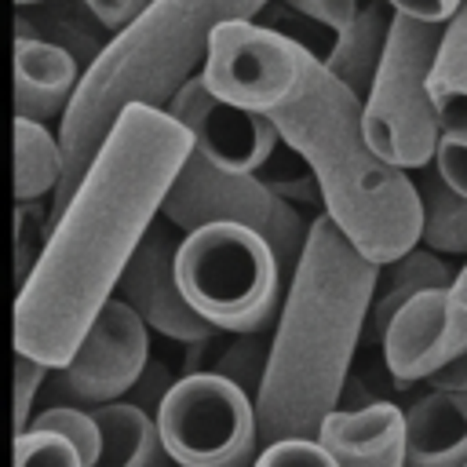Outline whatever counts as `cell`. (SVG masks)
I'll list each match as a JSON object with an SVG mask.
<instances>
[{
	"instance_id": "cell-1",
	"label": "cell",
	"mask_w": 467,
	"mask_h": 467,
	"mask_svg": "<svg viewBox=\"0 0 467 467\" xmlns=\"http://www.w3.org/2000/svg\"><path fill=\"white\" fill-rule=\"evenodd\" d=\"M193 139L157 106H124L77 190L51 219L47 241L11 306L15 354L62 368L157 223Z\"/></svg>"
},
{
	"instance_id": "cell-2",
	"label": "cell",
	"mask_w": 467,
	"mask_h": 467,
	"mask_svg": "<svg viewBox=\"0 0 467 467\" xmlns=\"http://www.w3.org/2000/svg\"><path fill=\"white\" fill-rule=\"evenodd\" d=\"M376 270L328 215L306 226V244L288 277L252 398L259 445L314 438L321 420L339 409L354 350L365 336Z\"/></svg>"
},
{
	"instance_id": "cell-3",
	"label": "cell",
	"mask_w": 467,
	"mask_h": 467,
	"mask_svg": "<svg viewBox=\"0 0 467 467\" xmlns=\"http://www.w3.org/2000/svg\"><path fill=\"white\" fill-rule=\"evenodd\" d=\"M281 142L303 157L325 215L376 266L420 244V197L409 171L387 164L365 139L361 99L321 58L306 55L296 88L266 113Z\"/></svg>"
},
{
	"instance_id": "cell-4",
	"label": "cell",
	"mask_w": 467,
	"mask_h": 467,
	"mask_svg": "<svg viewBox=\"0 0 467 467\" xmlns=\"http://www.w3.org/2000/svg\"><path fill=\"white\" fill-rule=\"evenodd\" d=\"M266 4L270 0H150L131 22H124L88 62L73 102L58 120L62 175L51 193V219L77 190L117 113L131 102L164 109L204 62L212 33L223 22L255 18Z\"/></svg>"
},
{
	"instance_id": "cell-5",
	"label": "cell",
	"mask_w": 467,
	"mask_h": 467,
	"mask_svg": "<svg viewBox=\"0 0 467 467\" xmlns=\"http://www.w3.org/2000/svg\"><path fill=\"white\" fill-rule=\"evenodd\" d=\"M175 277L186 303L230 336H255L281 310V266L248 226L208 223L186 230L175 248Z\"/></svg>"
},
{
	"instance_id": "cell-6",
	"label": "cell",
	"mask_w": 467,
	"mask_h": 467,
	"mask_svg": "<svg viewBox=\"0 0 467 467\" xmlns=\"http://www.w3.org/2000/svg\"><path fill=\"white\" fill-rule=\"evenodd\" d=\"M441 44V22L394 11L383 58L361 99V128L368 146L401 171L434 164L441 117L431 99V66Z\"/></svg>"
},
{
	"instance_id": "cell-7",
	"label": "cell",
	"mask_w": 467,
	"mask_h": 467,
	"mask_svg": "<svg viewBox=\"0 0 467 467\" xmlns=\"http://www.w3.org/2000/svg\"><path fill=\"white\" fill-rule=\"evenodd\" d=\"M161 219H168L175 230H197L208 223H234L255 230L277 255L281 277L288 285L299 252L306 244V226L303 215L285 201L281 193L270 190V182L255 179L252 171H234L190 146L175 182L164 193Z\"/></svg>"
},
{
	"instance_id": "cell-8",
	"label": "cell",
	"mask_w": 467,
	"mask_h": 467,
	"mask_svg": "<svg viewBox=\"0 0 467 467\" xmlns=\"http://www.w3.org/2000/svg\"><path fill=\"white\" fill-rule=\"evenodd\" d=\"M153 420L175 467H252L259 452L252 394L212 368L168 383Z\"/></svg>"
},
{
	"instance_id": "cell-9",
	"label": "cell",
	"mask_w": 467,
	"mask_h": 467,
	"mask_svg": "<svg viewBox=\"0 0 467 467\" xmlns=\"http://www.w3.org/2000/svg\"><path fill=\"white\" fill-rule=\"evenodd\" d=\"M306 47L281 36L277 29H266L252 18L223 22L204 51L201 80L204 88L252 113H270L299 80Z\"/></svg>"
},
{
	"instance_id": "cell-10",
	"label": "cell",
	"mask_w": 467,
	"mask_h": 467,
	"mask_svg": "<svg viewBox=\"0 0 467 467\" xmlns=\"http://www.w3.org/2000/svg\"><path fill=\"white\" fill-rule=\"evenodd\" d=\"M150 365V328L146 321L113 296L77 343L73 358L55 372V390L62 405L95 409L120 401Z\"/></svg>"
},
{
	"instance_id": "cell-11",
	"label": "cell",
	"mask_w": 467,
	"mask_h": 467,
	"mask_svg": "<svg viewBox=\"0 0 467 467\" xmlns=\"http://www.w3.org/2000/svg\"><path fill=\"white\" fill-rule=\"evenodd\" d=\"M164 109L190 131L197 153H204L208 161L234 168V171L255 175L270 161L274 146L281 142V135L266 113H252L234 102L215 99L197 73L168 99Z\"/></svg>"
},
{
	"instance_id": "cell-12",
	"label": "cell",
	"mask_w": 467,
	"mask_h": 467,
	"mask_svg": "<svg viewBox=\"0 0 467 467\" xmlns=\"http://www.w3.org/2000/svg\"><path fill=\"white\" fill-rule=\"evenodd\" d=\"M175 226L164 219V223H153L146 230V237L139 241V248L131 252L120 281H117V292L120 299L146 321V328L175 339V343H204L215 336V328L186 303L182 288H179V277H175Z\"/></svg>"
},
{
	"instance_id": "cell-13",
	"label": "cell",
	"mask_w": 467,
	"mask_h": 467,
	"mask_svg": "<svg viewBox=\"0 0 467 467\" xmlns=\"http://www.w3.org/2000/svg\"><path fill=\"white\" fill-rule=\"evenodd\" d=\"M314 438L336 467H405V412L394 401L332 409Z\"/></svg>"
},
{
	"instance_id": "cell-14",
	"label": "cell",
	"mask_w": 467,
	"mask_h": 467,
	"mask_svg": "<svg viewBox=\"0 0 467 467\" xmlns=\"http://www.w3.org/2000/svg\"><path fill=\"white\" fill-rule=\"evenodd\" d=\"M80 84L77 58L69 47L44 36H15V117L51 124L62 120Z\"/></svg>"
},
{
	"instance_id": "cell-15",
	"label": "cell",
	"mask_w": 467,
	"mask_h": 467,
	"mask_svg": "<svg viewBox=\"0 0 467 467\" xmlns=\"http://www.w3.org/2000/svg\"><path fill=\"white\" fill-rule=\"evenodd\" d=\"M405 467H467V390L431 387L405 409Z\"/></svg>"
},
{
	"instance_id": "cell-16",
	"label": "cell",
	"mask_w": 467,
	"mask_h": 467,
	"mask_svg": "<svg viewBox=\"0 0 467 467\" xmlns=\"http://www.w3.org/2000/svg\"><path fill=\"white\" fill-rule=\"evenodd\" d=\"M91 416L102 438L91 467H175L157 434V420L139 401H106L95 405Z\"/></svg>"
},
{
	"instance_id": "cell-17",
	"label": "cell",
	"mask_w": 467,
	"mask_h": 467,
	"mask_svg": "<svg viewBox=\"0 0 467 467\" xmlns=\"http://www.w3.org/2000/svg\"><path fill=\"white\" fill-rule=\"evenodd\" d=\"M452 285V266L445 263V255L423 248V244H412L409 252H401L398 259L383 263L376 270V288H372V303H368V317H365V328L383 339L390 317L420 292L427 288H449Z\"/></svg>"
},
{
	"instance_id": "cell-18",
	"label": "cell",
	"mask_w": 467,
	"mask_h": 467,
	"mask_svg": "<svg viewBox=\"0 0 467 467\" xmlns=\"http://www.w3.org/2000/svg\"><path fill=\"white\" fill-rule=\"evenodd\" d=\"M390 18H394V7L387 0H372L343 33H336L328 55L321 58V66L343 88H350L358 99H365V91L376 77V66H379L383 47H387Z\"/></svg>"
},
{
	"instance_id": "cell-19",
	"label": "cell",
	"mask_w": 467,
	"mask_h": 467,
	"mask_svg": "<svg viewBox=\"0 0 467 467\" xmlns=\"http://www.w3.org/2000/svg\"><path fill=\"white\" fill-rule=\"evenodd\" d=\"M431 99L445 131H467V0L441 22V44L431 66Z\"/></svg>"
},
{
	"instance_id": "cell-20",
	"label": "cell",
	"mask_w": 467,
	"mask_h": 467,
	"mask_svg": "<svg viewBox=\"0 0 467 467\" xmlns=\"http://www.w3.org/2000/svg\"><path fill=\"white\" fill-rule=\"evenodd\" d=\"M420 244L438 255H467V193L452 190L438 168H420Z\"/></svg>"
},
{
	"instance_id": "cell-21",
	"label": "cell",
	"mask_w": 467,
	"mask_h": 467,
	"mask_svg": "<svg viewBox=\"0 0 467 467\" xmlns=\"http://www.w3.org/2000/svg\"><path fill=\"white\" fill-rule=\"evenodd\" d=\"M62 175V150L47 124L15 117V201L26 208L44 193H55Z\"/></svg>"
},
{
	"instance_id": "cell-22",
	"label": "cell",
	"mask_w": 467,
	"mask_h": 467,
	"mask_svg": "<svg viewBox=\"0 0 467 467\" xmlns=\"http://www.w3.org/2000/svg\"><path fill=\"white\" fill-rule=\"evenodd\" d=\"M29 427H36V431H55V434H62L77 452H80V460H84V467H91L95 463V456H99V423H95V416H91V409H80V405H47V409H40L33 420H29ZM26 427V431H29Z\"/></svg>"
},
{
	"instance_id": "cell-23",
	"label": "cell",
	"mask_w": 467,
	"mask_h": 467,
	"mask_svg": "<svg viewBox=\"0 0 467 467\" xmlns=\"http://www.w3.org/2000/svg\"><path fill=\"white\" fill-rule=\"evenodd\" d=\"M11 467H84L80 452L55 431H22L15 434V460Z\"/></svg>"
},
{
	"instance_id": "cell-24",
	"label": "cell",
	"mask_w": 467,
	"mask_h": 467,
	"mask_svg": "<svg viewBox=\"0 0 467 467\" xmlns=\"http://www.w3.org/2000/svg\"><path fill=\"white\" fill-rule=\"evenodd\" d=\"M252 467H336V463L317 438H277L255 452Z\"/></svg>"
},
{
	"instance_id": "cell-25",
	"label": "cell",
	"mask_w": 467,
	"mask_h": 467,
	"mask_svg": "<svg viewBox=\"0 0 467 467\" xmlns=\"http://www.w3.org/2000/svg\"><path fill=\"white\" fill-rule=\"evenodd\" d=\"M51 376L47 365H40L36 358L15 354V379H11V416H15V434H22L33 420V401L44 387V379Z\"/></svg>"
},
{
	"instance_id": "cell-26",
	"label": "cell",
	"mask_w": 467,
	"mask_h": 467,
	"mask_svg": "<svg viewBox=\"0 0 467 467\" xmlns=\"http://www.w3.org/2000/svg\"><path fill=\"white\" fill-rule=\"evenodd\" d=\"M285 4L314 22H325L332 33H343L372 0H285Z\"/></svg>"
},
{
	"instance_id": "cell-27",
	"label": "cell",
	"mask_w": 467,
	"mask_h": 467,
	"mask_svg": "<svg viewBox=\"0 0 467 467\" xmlns=\"http://www.w3.org/2000/svg\"><path fill=\"white\" fill-rule=\"evenodd\" d=\"M434 168L452 190L467 193V131H441Z\"/></svg>"
},
{
	"instance_id": "cell-28",
	"label": "cell",
	"mask_w": 467,
	"mask_h": 467,
	"mask_svg": "<svg viewBox=\"0 0 467 467\" xmlns=\"http://www.w3.org/2000/svg\"><path fill=\"white\" fill-rule=\"evenodd\" d=\"M441 314H445V325L456 336V343L467 350V263L452 274V285L441 288Z\"/></svg>"
},
{
	"instance_id": "cell-29",
	"label": "cell",
	"mask_w": 467,
	"mask_h": 467,
	"mask_svg": "<svg viewBox=\"0 0 467 467\" xmlns=\"http://www.w3.org/2000/svg\"><path fill=\"white\" fill-rule=\"evenodd\" d=\"M88 4V11L102 22V26H109V29H120L124 22H131L150 0H84Z\"/></svg>"
},
{
	"instance_id": "cell-30",
	"label": "cell",
	"mask_w": 467,
	"mask_h": 467,
	"mask_svg": "<svg viewBox=\"0 0 467 467\" xmlns=\"http://www.w3.org/2000/svg\"><path fill=\"white\" fill-rule=\"evenodd\" d=\"M394 11L412 15V18H427V22H445L452 15V7L460 0H387Z\"/></svg>"
},
{
	"instance_id": "cell-31",
	"label": "cell",
	"mask_w": 467,
	"mask_h": 467,
	"mask_svg": "<svg viewBox=\"0 0 467 467\" xmlns=\"http://www.w3.org/2000/svg\"><path fill=\"white\" fill-rule=\"evenodd\" d=\"M427 383L431 387H449V390H467V350L460 358H452L445 368H438Z\"/></svg>"
},
{
	"instance_id": "cell-32",
	"label": "cell",
	"mask_w": 467,
	"mask_h": 467,
	"mask_svg": "<svg viewBox=\"0 0 467 467\" xmlns=\"http://www.w3.org/2000/svg\"><path fill=\"white\" fill-rule=\"evenodd\" d=\"M18 7H36V4H44V0H15Z\"/></svg>"
}]
</instances>
